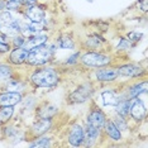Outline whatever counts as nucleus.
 <instances>
[{
  "label": "nucleus",
  "mask_w": 148,
  "mask_h": 148,
  "mask_svg": "<svg viewBox=\"0 0 148 148\" xmlns=\"http://www.w3.org/2000/svg\"><path fill=\"white\" fill-rule=\"evenodd\" d=\"M61 79L62 77L60 71L51 65H43L36 67L28 76L29 85L32 87L45 90L56 89L61 82Z\"/></svg>",
  "instance_id": "f257e3e1"
},
{
  "label": "nucleus",
  "mask_w": 148,
  "mask_h": 148,
  "mask_svg": "<svg viewBox=\"0 0 148 148\" xmlns=\"http://www.w3.org/2000/svg\"><path fill=\"white\" fill-rule=\"evenodd\" d=\"M28 19L22 10H3L0 12V33L8 36L9 38L22 34V28Z\"/></svg>",
  "instance_id": "f03ea898"
},
{
  "label": "nucleus",
  "mask_w": 148,
  "mask_h": 148,
  "mask_svg": "<svg viewBox=\"0 0 148 148\" xmlns=\"http://www.w3.org/2000/svg\"><path fill=\"white\" fill-rule=\"evenodd\" d=\"M57 47L55 42H47L42 46L34 47V48L29 49L28 56L25 60V65L29 67H38L43 65H48L53 61L57 52Z\"/></svg>",
  "instance_id": "7ed1b4c3"
},
{
  "label": "nucleus",
  "mask_w": 148,
  "mask_h": 148,
  "mask_svg": "<svg viewBox=\"0 0 148 148\" xmlns=\"http://www.w3.org/2000/svg\"><path fill=\"white\" fill-rule=\"evenodd\" d=\"M79 62L86 69H99V67H105L110 65H116L115 56L105 51H86L81 53Z\"/></svg>",
  "instance_id": "20e7f679"
},
{
  "label": "nucleus",
  "mask_w": 148,
  "mask_h": 148,
  "mask_svg": "<svg viewBox=\"0 0 148 148\" xmlns=\"http://www.w3.org/2000/svg\"><path fill=\"white\" fill-rule=\"evenodd\" d=\"M95 92V85L91 80L84 81L79 84L71 92L67 95V104L76 105V104H85L92 99V95Z\"/></svg>",
  "instance_id": "39448f33"
},
{
  "label": "nucleus",
  "mask_w": 148,
  "mask_h": 148,
  "mask_svg": "<svg viewBox=\"0 0 148 148\" xmlns=\"http://www.w3.org/2000/svg\"><path fill=\"white\" fill-rule=\"evenodd\" d=\"M116 71L119 79H142L147 76L146 67L140 66L139 63L134 62H124L116 63Z\"/></svg>",
  "instance_id": "423d86ee"
},
{
  "label": "nucleus",
  "mask_w": 148,
  "mask_h": 148,
  "mask_svg": "<svg viewBox=\"0 0 148 148\" xmlns=\"http://www.w3.org/2000/svg\"><path fill=\"white\" fill-rule=\"evenodd\" d=\"M53 127H55V119H43V118H36L33 124L29 127V130L27 133V139L31 140L36 137L43 136V134H48L52 132Z\"/></svg>",
  "instance_id": "0eeeda50"
},
{
  "label": "nucleus",
  "mask_w": 148,
  "mask_h": 148,
  "mask_svg": "<svg viewBox=\"0 0 148 148\" xmlns=\"http://www.w3.org/2000/svg\"><path fill=\"white\" fill-rule=\"evenodd\" d=\"M130 120L137 124H140L146 122L147 119V104L144 100L138 97H132L130 99V105H129V115Z\"/></svg>",
  "instance_id": "6e6552de"
},
{
  "label": "nucleus",
  "mask_w": 148,
  "mask_h": 148,
  "mask_svg": "<svg viewBox=\"0 0 148 148\" xmlns=\"http://www.w3.org/2000/svg\"><path fill=\"white\" fill-rule=\"evenodd\" d=\"M94 79L99 84H114L119 80L116 71V65L99 67L94 70Z\"/></svg>",
  "instance_id": "1a4fd4ad"
},
{
  "label": "nucleus",
  "mask_w": 148,
  "mask_h": 148,
  "mask_svg": "<svg viewBox=\"0 0 148 148\" xmlns=\"http://www.w3.org/2000/svg\"><path fill=\"white\" fill-rule=\"evenodd\" d=\"M108 119L106 113L96 104H92L91 108L89 109V112L86 114L85 118V124L86 125H92L96 128H100L103 129L104 124H105V120Z\"/></svg>",
  "instance_id": "9d476101"
},
{
  "label": "nucleus",
  "mask_w": 148,
  "mask_h": 148,
  "mask_svg": "<svg viewBox=\"0 0 148 148\" xmlns=\"http://www.w3.org/2000/svg\"><path fill=\"white\" fill-rule=\"evenodd\" d=\"M66 140L71 147H82L85 140V127L77 122L70 125L66 134Z\"/></svg>",
  "instance_id": "9b49d317"
},
{
  "label": "nucleus",
  "mask_w": 148,
  "mask_h": 148,
  "mask_svg": "<svg viewBox=\"0 0 148 148\" xmlns=\"http://www.w3.org/2000/svg\"><path fill=\"white\" fill-rule=\"evenodd\" d=\"M60 113V108L51 101L38 103L34 108V115L36 118H43V119H55Z\"/></svg>",
  "instance_id": "f8f14e48"
},
{
  "label": "nucleus",
  "mask_w": 148,
  "mask_h": 148,
  "mask_svg": "<svg viewBox=\"0 0 148 148\" xmlns=\"http://www.w3.org/2000/svg\"><path fill=\"white\" fill-rule=\"evenodd\" d=\"M29 81L28 77L27 79H21V77L16 76V72L14 76H12L9 80L1 82V90H5V91H14V92H22L25 94V91L28 90Z\"/></svg>",
  "instance_id": "ddd939ff"
},
{
  "label": "nucleus",
  "mask_w": 148,
  "mask_h": 148,
  "mask_svg": "<svg viewBox=\"0 0 148 148\" xmlns=\"http://www.w3.org/2000/svg\"><path fill=\"white\" fill-rule=\"evenodd\" d=\"M23 14L29 22H36V23H43L47 18V10L46 8L41 4H34V5H28L22 9Z\"/></svg>",
  "instance_id": "4468645a"
},
{
  "label": "nucleus",
  "mask_w": 148,
  "mask_h": 148,
  "mask_svg": "<svg viewBox=\"0 0 148 148\" xmlns=\"http://www.w3.org/2000/svg\"><path fill=\"white\" fill-rule=\"evenodd\" d=\"M108 45L106 38L97 32L90 33L82 41V48L86 51H104V47Z\"/></svg>",
  "instance_id": "2eb2a0df"
},
{
  "label": "nucleus",
  "mask_w": 148,
  "mask_h": 148,
  "mask_svg": "<svg viewBox=\"0 0 148 148\" xmlns=\"http://www.w3.org/2000/svg\"><path fill=\"white\" fill-rule=\"evenodd\" d=\"M147 89H148V82L146 80V77H143V80L133 82V84H127V87L122 91V95L128 99H132V97H138L142 96L143 94H147Z\"/></svg>",
  "instance_id": "dca6fc26"
},
{
  "label": "nucleus",
  "mask_w": 148,
  "mask_h": 148,
  "mask_svg": "<svg viewBox=\"0 0 148 148\" xmlns=\"http://www.w3.org/2000/svg\"><path fill=\"white\" fill-rule=\"evenodd\" d=\"M27 56H28V49H25L24 47H12L10 52L8 53L6 62L12 66L25 65Z\"/></svg>",
  "instance_id": "f3484780"
},
{
  "label": "nucleus",
  "mask_w": 148,
  "mask_h": 148,
  "mask_svg": "<svg viewBox=\"0 0 148 148\" xmlns=\"http://www.w3.org/2000/svg\"><path fill=\"white\" fill-rule=\"evenodd\" d=\"M124 97L122 95V91H118L112 87H105L104 90L100 91V99L104 106H115L116 103L119 101V99Z\"/></svg>",
  "instance_id": "a211bd4d"
},
{
  "label": "nucleus",
  "mask_w": 148,
  "mask_h": 148,
  "mask_svg": "<svg viewBox=\"0 0 148 148\" xmlns=\"http://www.w3.org/2000/svg\"><path fill=\"white\" fill-rule=\"evenodd\" d=\"M85 127V140H84V147H92L100 140V138H104L103 129L92 125H84Z\"/></svg>",
  "instance_id": "6ab92c4d"
},
{
  "label": "nucleus",
  "mask_w": 148,
  "mask_h": 148,
  "mask_svg": "<svg viewBox=\"0 0 148 148\" xmlns=\"http://www.w3.org/2000/svg\"><path fill=\"white\" fill-rule=\"evenodd\" d=\"M103 134L104 138L112 140V142H120L123 139V133L116 128L112 118H108L105 120V124L103 127Z\"/></svg>",
  "instance_id": "aec40b11"
},
{
  "label": "nucleus",
  "mask_w": 148,
  "mask_h": 148,
  "mask_svg": "<svg viewBox=\"0 0 148 148\" xmlns=\"http://www.w3.org/2000/svg\"><path fill=\"white\" fill-rule=\"evenodd\" d=\"M24 94L14 92V91H0V108L3 106H15L22 103Z\"/></svg>",
  "instance_id": "412c9836"
},
{
  "label": "nucleus",
  "mask_w": 148,
  "mask_h": 148,
  "mask_svg": "<svg viewBox=\"0 0 148 148\" xmlns=\"http://www.w3.org/2000/svg\"><path fill=\"white\" fill-rule=\"evenodd\" d=\"M47 42H49V34L47 32H41V33H37V34H32V36L27 37L23 47L29 51V49L38 47V46H42Z\"/></svg>",
  "instance_id": "4be33fe9"
},
{
  "label": "nucleus",
  "mask_w": 148,
  "mask_h": 148,
  "mask_svg": "<svg viewBox=\"0 0 148 148\" xmlns=\"http://www.w3.org/2000/svg\"><path fill=\"white\" fill-rule=\"evenodd\" d=\"M55 45L57 48L60 49H69V51H73L76 49V42L69 33H60L55 39Z\"/></svg>",
  "instance_id": "5701e85b"
},
{
  "label": "nucleus",
  "mask_w": 148,
  "mask_h": 148,
  "mask_svg": "<svg viewBox=\"0 0 148 148\" xmlns=\"http://www.w3.org/2000/svg\"><path fill=\"white\" fill-rule=\"evenodd\" d=\"M52 144H53V137L48 136V134H43V136H39L31 139L28 146L31 148H48Z\"/></svg>",
  "instance_id": "b1692460"
},
{
  "label": "nucleus",
  "mask_w": 148,
  "mask_h": 148,
  "mask_svg": "<svg viewBox=\"0 0 148 148\" xmlns=\"http://www.w3.org/2000/svg\"><path fill=\"white\" fill-rule=\"evenodd\" d=\"M129 105H130V99H128V97L119 99V101L114 106L115 108V114L123 118H128V115H129Z\"/></svg>",
  "instance_id": "393cba45"
},
{
  "label": "nucleus",
  "mask_w": 148,
  "mask_h": 148,
  "mask_svg": "<svg viewBox=\"0 0 148 148\" xmlns=\"http://www.w3.org/2000/svg\"><path fill=\"white\" fill-rule=\"evenodd\" d=\"M15 70L8 62H0V82H4L9 80L12 76L15 75Z\"/></svg>",
  "instance_id": "a878e982"
},
{
  "label": "nucleus",
  "mask_w": 148,
  "mask_h": 148,
  "mask_svg": "<svg viewBox=\"0 0 148 148\" xmlns=\"http://www.w3.org/2000/svg\"><path fill=\"white\" fill-rule=\"evenodd\" d=\"M15 114V108L14 106H3L0 108V125L9 123L13 119Z\"/></svg>",
  "instance_id": "bb28decb"
},
{
  "label": "nucleus",
  "mask_w": 148,
  "mask_h": 148,
  "mask_svg": "<svg viewBox=\"0 0 148 148\" xmlns=\"http://www.w3.org/2000/svg\"><path fill=\"white\" fill-rule=\"evenodd\" d=\"M134 47H136V43L130 42L125 36H120L119 41H118L116 46H115V49L118 52H125V51H129V49L134 48Z\"/></svg>",
  "instance_id": "cd10ccee"
},
{
  "label": "nucleus",
  "mask_w": 148,
  "mask_h": 148,
  "mask_svg": "<svg viewBox=\"0 0 148 148\" xmlns=\"http://www.w3.org/2000/svg\"><path fill=\"white\" fill-rule=\"evenodd\" d=\"M112 120L114 122V124L116 125V128L120 130V132H127L128 129H129V119L128 118H123L120 115H114L112 116Z\"/></svg>",
  "instance_id": "c85d7f7f"
},
{
  "label": "nucleus",
  "mask_w": 148,
  "mask_h": 148,
  "mask_svg": "<svg viewBox=\"0 0 148 148\" xmlns=\"http://www.w3.org/2000/svg\"><path fill=\"white\" fill-rule=\"evenodd\" d=\"M5 9L6 10L19 12L23 9L22 0H5Z\"/></svg>",
  "instance_id": "c756f323"
},
{
  "label": "nucleus",
  "mask_w": 148,
  "mask_h": 148,
  "mask_svg": "<svg viewBox=\"0 0 148 148\" xmlns=\"http://www.w3.org/2000/svg\"><path fill=\"white\" fill-rule=\"evenodd\" d=\"M80 56H81V51L73 52L71 56H69L65 60V65H67V66H75V65H77V63H79V60H80Z\"/></svg>",
  "instance_id": "7c9ffc66"
},
{
  "label": "nucleus",
  "mask_w": 148,
  "mask_h": 148,
  "mask_svg": "<svg viewBox=\"0 0 148 148\" xmlns=\"http://www.w3.org/2000/svg\"><path fill=\"white\" fill-rule=\"evenodd\" d=\"M143 33H140V32H137V31H130V32H128L125 37L128 39H129L130 42H133V43H137L139 42V41H142V38H143Z\"/></svg>",
  "instance_id": "2f4dec72"
},
{
  "label": "nucleus",
  "mask_w": 148,
  "mask_h": 148,
  "mask_svg": "<svg viewBox=\"0 0 148 148\" xmlns=\"http://www.w3.org/2000/svg\"><path fill=\"white\" fill-rule=\"evenodd\" d=\"M25 39L27 38L23 34H18V36L10 38V45H12V47H23L24 46Z\"/></svg>",
  "instance_id": "473e14b6"
},
{
  "label": "nucleus",
  "mask_w": 148,
  "mask_h": 148,
  "mask_svg": "<svg viewBox=\"0 0 148 148\" xmlns=\"http://www.w3.org/2000/svg\"><path fill=\"white\" fill-rule=\"evenodd\" d=\"M12 49V45L10 43H3L0 42V55H8Z\"/></svg>",
  "instance_id": "72a5a7b5"
},
{
  "label": "nucleus",
  "mask_w": 148,
  "mask_h": 148,
  "mask_svg": "<svg viewBox=\"0 0 148 148\" xmlns=\"http://www.w3.org/2000/svg\"><path fill=\"white\" fill-rule=\"evenodd\" d=\"M138 5H139V9L142 10L144 14L147 13V10H148V6H147V0H140V1H138Z\"/></svg>",
  "instance_id": "f704fd0d"
},
{
  "label": "nucleus",
  "mask_w": 148,
  "mask_h": 148,
  "mask_svg": "<svg viewBox=\"0 0 148 148\" xmlns=\"http://www.w3.org/2000/svg\"><path fill=\"white\" fill-rule=\"evenodd\" d=\"M22 3H23V8L24 6H28V5H34L38 3V0H22Z\"/></svg>",
  "instance_id": "c9c22d12"
},
{
  "label": "nucleus",
  "mask_w": 148,
  "mask_h": 148,
  "mask_svg": "<svg viewBox=\"0 0 148 148\" xmlns=\"http://www.w3.org/2000/svg\"><path fill=\"white\" fill-rule=\"evenodd\" d=\"M5 10V0H0V12Z\"/></svg>",
  "instance_id": "e433bc0d"
}]
</instances>
